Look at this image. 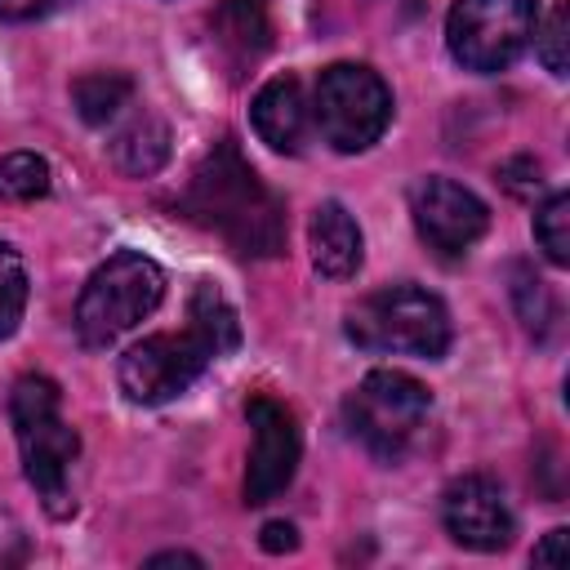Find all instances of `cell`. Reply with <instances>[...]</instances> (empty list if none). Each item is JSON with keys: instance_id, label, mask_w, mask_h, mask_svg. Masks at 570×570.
Here are the masks:
<instances>
[{"instance_id": "1", "label": "cell", "mask_w": 570, "mask_h": 570, "mask_svg": "<svg viewBox=\"0 0 570 570\" xmlns=\"http://www.w3.org/2000/svg\"><path fill=\"white\" fill-rule=\"evenodd\" d=\"M174 209L183 218H191L196 227L223 236L245 258L285 254V236H289L285 200L258 178V169L245 160V151L232 134H223L200 156V165L183 183Z\"/></svg>"}, {"instance_id": "2", "label": "cell", "mask_w": 570, "mask_h": 570, "mask_svg": "<svg viewBox=\"0 0 570 570\" xmlns=\"http://www.w3.org/2000/svg\"><path fill=\"white\" fill-rule=\"evenodd\" d=\"M236 347H240L236 307L227 303V294L214 281H196L191 298H187V325L147 334L142 343H134L120 356L116 379L134 405H165V401L183 396L214 361H223Z\"/></svg>"}, {"instance_id": "3", "label": "cell", "mask_w": 570, "mask_h": 570, "mask_svg": "<svg viewBox=\"0 0 570 570\" xmlns=\"http://www.w3.org/2000/svg\"><path fill=\"white\" fill-rule=\"evenodd\" d=\"M9 423L22 459V476L53 521L76 517V459L80 436L62 419V392L49 374H22L9 392Z\"/></svg>"}, {"instance_id": "4", "label": "cell", "mask_w": 570, "mask_h": 570, "mask_svg": "<svg viewBox=\"0 0 570 570\" xmlns=\"http://www.w3.org/2000/svg\"><path fill=\"white\" fill-rule=\"evenodd\" d=\"M343 330L361 352L423 356V361H441L454 338L445 303L414 281H392L365 294L356 307H347Z\"/></svg>"}, {"instance_id": "5", "label": "cell", "mask_w": 570, "mask_h": 570, "mask_svg": "<svg viewBox=\"0 0 570 570\" xmlns=\"http://www.w3.org/2000/svg\"><path fill=\"white\" fill-rule=\"evenodd\" d=\"M165 298V267L142 249H116L98 263L76 298V338L85 347H111Z\"/></svg>"}, {"instance_id": "6", "label": "cell", "mask_w": 570, "mask_h": 570, "mask_svg": "<svg viewBox=\"0 0 570 570\" xmlns=\"http://www.w3.org/2000/svg\"><path fill=\"white\" fill-rule=\"evenodd\" d=\"M432 414V392L405 370H370L343 401L347 436L379 463H396Z\"/></svg>"}, {"instance_id": "7", "label": "cell", "mask_w": 570, "mask_h": 570, "mask_svg": "<svg viewBox=\"0 0 570 570\" xmlns=\"http://www.w3.org/2000/svg\"><path fill=\"white\" fill-rule=\"evenodd\" d=\"M312 125L343 156L370 151L383 138V129L392 125V89H387V80L365 62H330L316 76Z\"/></svg>"}, {"instance_id": "8", "label": "cell", "mask_w": 570, "mask_h": 570, "mask_svg": "<svg viewBox=\"0 0 570 570\" xmlns=\"http://www.w3.org/2000/svg\"><path fill=\"white\" fill-rule=\"evenodd\" d=\"M539 22V0H454L445 13V49L463 71H508Z\"/></svg>"}, {"instance_id": "9", "label": "cell", "mask_w": 570, "mask_h": 570, "mask_svg": "<svg viewBox=\"0 0 570 570\" xmlns=\"http://www.w3.org/2000/svg\"><path fill=\"white\" fill-rule=\"evenodd\" d=\"M245 419H249V432H254L249 463H245V503L263 508V503H272L276 494L289 490V481L298 472V459H303V432H298L294 410L276 396H249Z\"/></svg>"}, {"instance_id": "10", "label": "cell", "mask_w": 570, "mask_h": 570, "mask_svg": "<svg viewBox=\"0 0 570 570\" xmlns=\"http://www.w3.org/2000/svg\"><path fill=\"white\" fill-rule=\"evenodd\" d=\"M410 218H414L419 240L428 249H436L441 258L468 254L490 227L485 200L476 191H468L463 183L441 178V174H428L410 187Z\"/></svg>"}, {"instance_id": "11", "label": "cell", "mask_w": 570, "mask_h": 570, "mask_svg": "<svg viewBox=\"0 0 570 570\" xmlns=\"http://www.w3.org/2000/svg\"><path fill=\"white\" fill-rule=\"evenodd\" d=\"M441 525L468 552H499L517 534L512 503L485 472H463L441 490Z\"/></svg>"}, {"instance_id": "12", "label": "cell", "mask_w": 570, "mask_h": 570, "mask_svg": "<svg viewBox=\"0 0 570 570\" xmlns=\"http://www.w3.org/2000/svg\"><path fill=\"white\" fill-rule=\"evenodd\" d=\"M249 125L254 134L281 151V156H298L303 151V138H307V125H312V102L303 98V80L298 76H272L254 102H249Z\"/></svg>"}, {"instance_id": "13", "label": "cell", "mask_w": 570, "mask_h": 570, "mask_svg": "<svg viewBox=\"0 0 570 570\" xmlns=\"http://www.w3.org/2000/svg\"><path fill=\"white\" fill-rule=\"evenodd\" d=\"M307 249H312V267L330 281H347L356 276L361 258H365V236L356 227V218L347 214L343 200H321L307 218Z\"/></svg>"}, {"instance_id": "14", "label": "cell", "mask_w": 570, "mask_h": 570, "mask_svg": "<svg viewBox=\"0 0 570 570\" xmlns=\"http://www.w3.org/2000/svg\"><path fill=\"white\" fill-rule=\"evenodd\" d=\"M107 151H111V165H116L120 174H129V178H151V174L169 160V125H165L160 116H151V111H138V116H129V120L111 134Z\"/></svg>"}, {"instance_id": "15", "label": "cell", "mask_w": 570, "mask_h": 570, "mask_svg": "<svg viewBox=\"0 0 570 570\" xmlns=\"http://www.w3.org/2000/svg\"><path fill=\"white\" fill-rule=\"evenodd\" d=\"M214 40L236 67L258 62L272 45V22L263 13V0H223L214 13Z\"/></svg>"}, {"instance_id": "16", "label": "cell", "mask_w": 570, "mask_h": 570, "mask_svg": "<svg viewBox=\"0 0 570 570\" xmlns=\"http://www.w3.org/2000/svg\"><path fill=\"white\" fill-rule=\"evenodd\" d=\"M71 102L85 125H94V129L116 125L125 116V107H134V80L125 71H85L71 85Z\"/></svg>"}, {"instance_id": "17", "label": "cell", "mask_w": 570, "mask_h": 570, "mask_svg": "<svg viewBox=\"0 0 570 570\" xmlns=\"http://www.w3.org/2000/svg\"><path fill=\"white\" fill-rule=\"evenodd\" d=\"M53 187V169L36 151H4L0 156V200L9 205H31L45 200Z\"/></svg>"}, {"instance_id": "18", "label": "cell", "mask_w": 570, "mask_h": 570, "mask_svg": "<svg viewBox=\"0 0 570 570\" xmlns=\"http://www.w3.org/2000/svg\"><path fill=\"white\" fill-rule=\"evenodd\" d=\"M27 294H31L27 263L9 240H0V338L18 334V325L27 316Z\"/></svg>"}, {"instance_id": "19", "label": "cell", "mask_w": 570, "mask_h": 570, "mask_svg": "<svg viewBox=\"0 0 570 570\" xmlns=\"http://www.w3.org/2000/svg\"><path fill=\"white\" fill-rule=\"evenodd\" d=\"M534 240H539V249L552 267L570 263V196L566 191H552L534 209Z\"/></svg>"}, {"instance_id": "20", "label": "cell", "mask_w": 570, "mask_h": 570, "mask_svg": "<svg viewBox=\"0 0 570 570\" xmlns=\"http://www.w3.org/2000/svg\"><path fill=\"white\" fill-rule=\"evenodd\" d=\"M512 303H517V316H521V325L530 330V334H548V325L557 321V303H552V294H548V285L530 272V267H512Z\"/></svg>"}, {"instance_id": "21", "label": "cell", "mask_w": 570, "mask_h": 570, "mask_svg": "<svg viewBox=\"0 0 570 570\" xmlns=\"http://www.w3.org/2000/svg\"><path fill=\"white\" fill-rule=\"evenodd\" d=\"M566 27H570V4H566V0H557V4H552V13L543 18V27L534 22V36H530V40H534L539 62H543L557 80L566 76V40H570V36H566Z\"/></svg>"}, {"instance_id": "22", "label": "cell", "mask_w": 570, "mask_h": 570, "mask_svg": "<svg viewBox=\"0 0 570 570\" xmlns=\"http://www.w3.org/2000/svg\"><path fill=\"white\" fill-rule=\"evenodd\" d=\"M494 178H499L517 200H534V196L548 187L543 165H539L534 156H512V160H503V165L494 169Z\"/></svg>"}, {"instance_id": "23", "label": "cell", "mask_w": 570, "mask_h": 570, "mask_svg": "<svg viewBox=\"0 0 570 570\" xmlns=\"http://www.w3.org/2000/svg\"><path fill=\"white\" fill-rule=\"evenodd\" d=\"M62 4H71V0H0V18L4 22H31V18H45Z\"/></svg>"}, {"instance_id": "24", "label": "cell", "mask_w": 570, "mask_h": 570, "mask_svg": "<svg viewBox=\"0 0 570 570\" xmlns=\"http://www.w3.org/2000/svg\"><path fill=\"white\" fill-rule=\"evenodd\" d=\"M27 557V543H22V525L13 521L9 508H0V566L9 561H22Z\"/></svg>"}, {"instance_id": "25", "label": "cell", "mask_w": 570, "mask_h": 570, "mask_svg": "<svg viewBox=\"0 0 570 570\" xmlns=\"http://www.w3.org/2000/svg\"><path fill=\"white\" fill-rule=\"evenodd\" d=\"M530 561H534V566H566V525L548 530V534H543V543H534Z\"/></svg>"}, {"instance_id": "26", "label": "cell", "mask_w": 570, "mask_h": 570, "mask_svg": "<svg viewBox=\"0 0 570 570\" xmlns=\"http://www.w3.org/2000/svg\"><path fill=\"white\" fill-rule=\"evenodd\" d=\"M263 548L267 552H294L298 548V530L289 521H267L263 525Z\"/></svg>"}, {"instance_id": "27", "label": "cell", "mask_w": 570, "mask_h": 570, "mask_svg": "<svg viewBox=\"0 0 570 570\" xmlns=\"http://www.w3.org/2000/svg\"><path fill=\"white\" fill-rule=\"evenodd\" d=\"M174 561H183V566H200L196 552H156V557H147V566H174Z\"/></svg>"}]
</instances>
